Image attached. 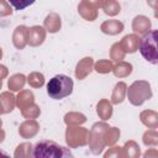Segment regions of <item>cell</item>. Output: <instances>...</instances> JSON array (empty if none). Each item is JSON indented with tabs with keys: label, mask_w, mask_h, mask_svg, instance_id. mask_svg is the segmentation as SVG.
<instances>
[{
	"label": "cell",
	"mask_w": 158,
	"mask_h": 158,
	"mask_svg": "<svg viewBox=\"0 0 158 158\" xmlns=\"http://www.w3.org/2000/svg\"><path fill=\"white\" fill-rule=\"evenodd\" d=\"M70 152L67 151L65 147H60L56 142L52 141H41L35 146L33 157H65L69 156Z\"/></svg>",
	"instance_id": "cell-3"
},
{
	"label": "cell",
	"mask_w": 158,
	"mask_h": 158,
	"mask_svg": "<svg viewBox=\"0 0 158 158\" xmlns=\"http://www.w3.org/2000/svg\"><path fill=\"white\" fill-rule=\"evenodd\" d=\"M73 79L64 74H57L47 83V94L54 100H60L69 96L73 91Z\"/></svg>",
	"instance_id": "cell-1"
},
{
	"label": "cell",
	"mask_w": 158,
	"mask_h": 158,
	"mask_svg": "<svg viewBox=\"0 0 158 158\" xmlns=\"http://www.w3.org/2000/svg\"><path fill=\"white\" fill-rule=\"evenodd\" d=\"M139 52L142 57L152 64L158 63V49H157V31L153 30L143 36L139 42Z\"/></svg>",
	"instance_id": "cell-2"
},
{
	"label": "cell",
	"mask_w": 158,
	"mask_h": 158,
	"mask_svg": "<svg viewBox=\"0 0 158 158\" xmlns=\"http://www.w3.org/2000/svg\"><path fill=\"white\" fill-rule=\"evenodd\" d=\"M10 1V4L14 6V9L15 10H23V9H26L27 6H30V5H32L36 0H9Z\"/></svg>",
	"instance_id": "cell-4"
}]
</instances>
